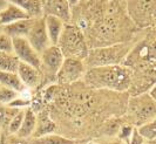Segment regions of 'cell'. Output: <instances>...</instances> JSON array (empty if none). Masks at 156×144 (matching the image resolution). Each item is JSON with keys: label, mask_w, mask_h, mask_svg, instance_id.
Listing matches in <instances>:
<instances>
[{"label": "cell", "mask_w": 156, "mask_h": 144, "mask_svg": "<svg viewBox=\"0 0 156 144\" xmlns=\"http://www.w3.org/2000/svg\"><path fill=\"white\" fill-rule=\"evenodd\" d=\"M85 34L89 48L132 40L140 32L126 11V0H80L72 21Z\"/></svg>", "instance_id": "1"}, {"label": "cell", "mask_w": 156, "mask_h": 144, "mask_svg": "<svg viewBox=\"0 0 156 144\" xmlns=\"http://www.w3.org/2000/svg\"><path fill=\"white\" fill-rule=\"evenodd\" d=\"M132 69L121 63L87 68L82 81L93 89L128 94L132 86Z\"/></svg>", "instance_id": "2"}, {"label": "cell", "mask_w": 156, "mask_h": 144, "mask_svg": "<svg viewBox=\"0 0 156 144\" xmlns=\"http://www.w3.org/2000/svg\"><path fill=\"white\" fill-rule=\"evenodd\" d=\"M141 31L132 40L125 42H117L108 46L94 47L89 49L87 57L83 60L87 68L100 67V66H109V64H121L125 62L128 54L130 53L135 42L137 41Z\"/></svg>", "instance_id": "3"}, {"label": "cell", "mask_w": 156, "mask_h": 144, "mask_svg": "<svg viewBox=\"0 0 156 144\" xmlns=\"http://www.w3.org/2000/svg\"><path fill=\"white\" fill-rule=\"evenodd\" d=\"M156 117V101L149 93L129 96L122 118L126 123L140 128Z\"/></svg>", "instance_id": "4"}, {"label": "cell", "mask_w": 156, "mask_h": 144, "mask_svg": "<svg viewBox=\"0 0 156 144\" xmlns=\"http://www.w3.org/2000/svg\"><path fill=\"white\" fill-rule=\"evenodd\" d=\"M56 46L60 48L65 57H75L80 60H85L90 49L82 29L73 22L65 24Z\"/></svg>", "instance_id": "5"}, {"label": "cell", "mask_w": 156, "mask_h": 144, "mask_svg": "<svg viewBox=\"0 0 156 144\" xmlns=\"http://www.w3.org/2000/svg\"><path fill=\"white\" fill-rule=\"evenodd\" d=\"M126 11L137 29L156 27V0H126Z\"/></svg>", "instance_id": "6"}, {"label": "cell", "mask_w": 156, "mask_h": 144, "mask_svg": "<svg viewBox=\"0 0 156 144\" xmlns=\"http://www.w3.org/2000/svg\"><path fill=\"white\" fill-rule=\"evenodd\" d=\"M40 59H41V67H40L41 86L42 82H47V86L54 84L56 74L65 60V56L58 46L51 45L40 54Z\"/></svg>", "instance_id": "7"}, {"label": "cell", "mask_w": 156, "mask_h": 144, "mask_svg": "<svg viewBox=\"0 0 156 144\" xmlns=\"http://www.w3.org/2000/svg\"><path fill=\"white\" fill-rule=\"evenodd\" d=\"M87 67L83 60L75 57H65L62 64L55 77L58 86H69L83 79Z\"/></svg>", "instance_id": "8"}, {"label": "cell", "mask_w": 156, "mask_h": 144, "mask_svg": "<svg viewBox=\"0 0 156 144\" xmlns=\"http://www.w3.org/2000/svg\"><path fill=\"white\" fill-rule=\"evenodd\" d=\"M13 53L19 59L20 62L31 64L40 69L41 59L40 54L34 49V47L28 42L26 38H14L13 39Z\"/></svg>", "instance_id": "9"}, {"label": "cell", "mask_w": 156, "mask_h": 144, "mask_svg": "<svg viewBox=\"0 0 156 144\" xmlns=\"http://www.w3.org/2000/svg\"><path fill=\"white\" fill-rule=\"evenodd\" d=\"M26 39L28 40V42L34 47V49L39 54H41L46 48L51 46V41H49L48 34H47L46 24H45L44 16L35 18Z\"/></svg>", "instance_id": "10"}, {"label": "cell", "mask_w": 156, "mask_h": 144, "mask_svg": "<svg viewBox=\"0 0 156 144\" xmlns=\"http://www.w3.org/2000/svg\"><path fill=\"white\" fill-rule=\"evenodd\" d=\"M44 15H53L63 22L72 21V7L68 0H44Z\"/></svg>", "instance_id": "11"}, {"label": "cell", "mask_w": 156, "mask_h": 144, "mask_svg": "<svg viewBox=\"0 0 156 144\" xmlns=\"http://www.w3.org/2000/svg\"><path fill=\"white\" fill-rule=\"evenodd\" d=\"M16 74L19 75L23 86L27 89H37L41 86V72L40 69L33 67L31 64L20 62L18 66Z\"/></svg>", "instance_id": "12"}, {"label": "cell", "mask_w": 156, "mask_h": 144, "mask_svg": "<svg viewBox=\"0 0 156 144\" xmlns=\"http://www.w3.org/2000/svg\"><path fill=\"white\" fill-rule=\"evenodd\" d=\"M55 130H56V124L53 117L51 116L49 110L42 108L41 110L37 112V127L32 138L52 134V132H55Z\"/></svg>", "instance_id": "13"}, {"label": "cell", "mask_w": 156, "mask_h": 144, "mask_svg": "<svg viewBox=\"0 0 156 144\" xmlns=\"http://www.w3.org/2000/svg\"><path fill=\"white\" fill-rule=\"evenodd\" d=\"M34 20H35V18H28V19H21V20L14 21L12 24L5 25V26H2V32L9 35L12 39L26 38Z\"/></svg>", "instance_id": "14"}, {"label": "cell", "mask_w": 156, "mask_h": 144, "mask_svg": "<svg viewBox=\"0 0 156 144\" xmlns=\"http://www.w3.org/2000/svg\"><path fill=\"white\" fill-rule=\"evenodd\" d=\"M37 127V112L32 109L31 107L25 108V115H23V120L21 123V127L19 129V131L16 132V135L23 138L31 139Z\"/></svg>", "instance_id": "15"}, {"label": "cell", "mask_w": 156, "mask_h": 144, "mask_svg": "<svg viewBox=\"0 0 156 144\" xmlns=\"http://www.w3.org/2000/svg\"><path fill=\"white\" fill-rule=\"evenodd\" d=\"M30 15L23 11L20 7H18L16 5L8 2V5L0 12V26H5V25L12 24L14 21L21 20V19H28Z\"/></svg>", "instance_id": "16"}, {"label": "cell", "mask_w": 156, "mask_h": 144, "mask_svg": "<svg viewBox=\"0 0 156 144\" xmlns=\"http://www.w3.org/2000/svg\"><path fill=\"white\" fill-rule=\"evenodd\" d=\"M44 18H45L47 34H48V38L51 41V45L56 46L66 22H63L61 19L53 15H44Z\"/></svg>", "instance_id": "17"}, {"label": "cell", "mask_w": 156, "mask_h": 144, "mask_svg": "<svg viewBox=\"0 0 156 144\" xmlns=\"http://www.w3.org/2000/svg\"><path fill=\"white\" fill-rule=\"evenodd\" d=\"M8 2L20 7L30 18L44 16V4L41 0H7Z\"/></svg>", "instance_id": "18"}, {"label": "cell", "mask_w": 156, "mask_h": 144, "mask_svg": "<svg viewBox=\"0 0 156 144\" xmlns=\"http://www.w3.org/2000/svg\"><path fill=\"white\" fill-rule=\"evenodd\" d=\"M83 143L76 139H72L69 137L63 136L56 132H52V134H47L44 136L35 137V138H31L30 139V144H78Z\"/></svg>", "instance_id": "19"}, {"label": "cell", "mask_w": 156, "mask_h": 144, "mask_svg": "<svg viewBox=\"0 0 156 144\" xmlns=\"http://www.w3.org/2000/svg\"><path fill=\"white\" fill-rule=\"evenodd\" d=\"M0 86L13 89L18 93H23V90L27 89L23 86L19 75L14 72H2V70H0Z\"/></svg>", "instance_id": "20"}, {"label": "cell", "mask_w": 156, "mask_h": 144, "mask_svg": "<svg viewBox=\"0 0 156 144\" xmlns=\"http://www.w3.org/2000/svg\"><path fill=\"white\" fill-rule=\"evenodd\" d=\"M19 63H20V61L14 53L0 52V70L16 73Z\"/></svg>", "instance_id": "21"}, {"label": "cell", "mask_w": 156, "mask_h": 144, "mask_svg": "<svg viewBox=\"0 0 156 144\" xmlns=\"http://www.w3.org/2000/svg\"><path fill=\"white\" fill-rule=\"evenodd\" d=\"M137 131L141 136L143 137L146 141H153L156 139V117L146 123L144 125H142L140 128H137Z\"/></svg>", "instance_id": "22"}, {"label": "cell", "mask_w": 156, "mask_h": 144, "mask_svg": "<svg viewBox=\"0 0 156 144\" xmlns=\"http://www.w3.org/2000/svg\"><path fill=\"white\" fill-rule=\"evenodd\" d=\"M23 115H25V109H20V110L13 116V118L9 121V123H8V125H7V129H6L8 135H16V132L19 131V129L21 127V123H23Z\"/></svg>", "instance_id": "23"}, {"label": "cell", "mask_w": 156, "mask_h": 144, "mask_svg": "<svg viewBox=\"0 0 156 144\" xmlns=\"http://www.w3.org/2000/svg\"><path fill=\"white\" fill-rule=\"evenodd\" d=\"M19 96V93L7 87L0 86V104L8 105L11 102H13L16 97Z\"/></svg>", "instance_id": "24"}, {"label": "cell", "mask_w": 156, "mask_h": 144, "mask_svg": "<svg viewBox=\"0 0 156 144\" xmlns=\"http://www.w3.org/2000/svg\"><path fill=\"white\" fill-rule=\"evenodd\" d=\"M0 52L13 53V39L2 31L0 32Z\"/></svg>", "instance_id": "25"}, {"label": "cell", "mask_w": 156, "mask_h": 144, "mask_svg": "<svg viewBox=\"0 0 156 144\" xmlns=\"http://www.w3.org/2000/svg\"><path fill=\"white\" fill-rule=\"evenodd\" d=\"M6 144H30V139L19 137L18 135H6Z\"/></svg>", "instance_id": "26"}, {"label": "cell", "mask_w": 156, "mask_h": 144, "mask_svg": "<svg viewBox=\"0 0 156 144\" xmlns=\"http://www.w3.org/2000/svg\"><path fill=\"white\" fill-rule=\"evenodd\" d=\"M98 144H126L123 141H121L119 137L112 136V137H102L99 138Z\"/></svg>", "instance_id": "27"}, {"label": "cell", "mask_w": 156, "mask_h": 144, "mask_svg": "<svg viewBox=\"0 0 156 144\" xmlns=\"http://www.w3.org/2000/svg\"><path fill=\"white\" fill-rule=\"evenodd\" d=\"M8 5V1L7 0H0V12L4 9Z\"/></svg>", "instance_id": "28"}, {"label": "cell", "mask_w": 156, "mask_h": 144, "mask_svg": "<svg viewBox=\"0 0 156 144\" xmlns=\"http://www.w3.org/2000/svg\"><path fill=\"white\" fill-rule=\"evenodd\" d=\"M149 94L153 96V98H154V100L156 101V84L154 86V87H153V88L150 89V90H149Z\"/></svg>", "instance_id": "29"}, {"label": "cell", "mask_w": 156, "mask_h": 144, "mask_svg": "<svg viewBox=\"0 0 156 144\" xmlns=\"http://www.w3.org/2000/svg\"><path fill=\"white\" fill-rule=\"evenodd\" d=\"M79 1H80V0H68L70 7H74V6H76V5L79 4Z\"/></svg>", "instance_id": "30"}, {"label": "cell", "mask_w": 156, "mask_h": 144, "mask_svg": "<svg viewBox=\"0 0 156 144\" xmlns=\"http://www.w3.org/2000/svg\"><path fill=\"white\" fill-rule=\"evenodd\" d=\"M78 144H89V142H83V143H78Z\"/></svg>", "instance_id": "31"}, {"label": "cell", "mask_w": 156, "mask_h": 144, "mask_svg": "<svg viewBox=\"0 0 156 144\" xmlns=\"http://www.w3.org/2000/svg\"><path fill=\"white\" fill-rule=\"evenodd\" d=\"M41 1H42V4H44V0H41Z\"/></svg>", "instance_id": "32"}, {"label": "cell", "mask_w": 156, "mask_h": 144, "mask_svg": "<svg viewBox=\"0 0 156 144\" xmlns=\"http://www.w3.org/2000/svg\"><path fill=\"white\" fill-rule=\"evenodd\" d=\"M155 29H156V27H155Z\"/></svg>", "instance_id": "33"}]
</instances>
